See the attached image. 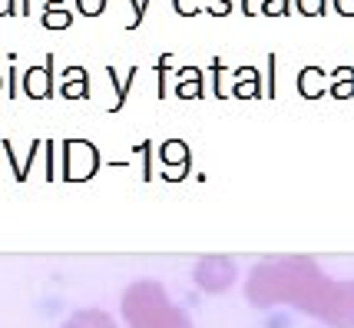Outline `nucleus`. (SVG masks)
Masks as SVG:
<instances>
[{
	"instance_id": "obj_1",
	"label": "nucleus",
	"mask_w": 354,
	"mask_h": 328,
	"mask_svg": "<svg viewBox=\"0 0 354 328\" xmlns=\"http://www.w3.org/2000/svg\"><path fill=\"white\" fill-rule=\"evenodd\" d=\"M255 279H268V285L252 282L248 285V295L268 289L272 298H288L295 305L308 309L311 315L324 318V305L318 302V295L335 309L338 328H354V282L335 285V282L322 279V272L315 268V262L308 259H292V262H265L255 268ZM268 298V302H272Z\"/></svg>"
},
{
	"instance_id": "obj_2",
	"label": "nucleus",
	"mask_w": 354,
	"mask_h": 328,
	"mask_svg": "<svg viewBox=\"0 0 354 328\" xmlns=\"http://www.w3.org/2000/svg\"><path fill=\"white\" fill-rule=\"evenodd\" d=\"M100 170V153L86 140H63V179L66 183H86Z\"/></svg>"
},
{
	"instance_id": "obj_3",
	"label": "nucleus",
	"mask_w": 354,
	"mask_h": 328,
	"mask_svg": "<svg viewBox=\"0 0 354 328\" xmlns=\"http://www.w3.org/2000/svg\"><path fill=\"white\" fill-rule=\"evenodd\" d=\"M196 282H199L205 292H225L232 282H235V262L209 255V259H202L199 266H196Z\"/></svg>"
},
{
	"instance_id": "obj_4",
	"label": "nucleus",
	"mask_w": 354,
	"mask_h": 328,
	"mask_svg": "<svg viewBox=\"0 0 354 328\" xmlns=\"http://www.w3.org/2000/svg\"><path fill=\"white\" fill-rule=\"evenodd\" d=\"M57 86H53V53L44 57V66H30L24 73V96L27 100H53Z\"/></svg>"
},
{
	"instance_id": "obj_5",
	"label": "nucleus",
	"mask_w": 354,
	"mask_h": 328,
	"mask_svg": "<svg viewBox=\"0 0 354 328\" xmlns=\"http://www.w3.org/2000/svg\"><path fill=\"white\" fill-rule=\"evenodd\" d=\"M60 96L63 100H86L90 96V73L83 66H66L60 80Z\"/></svg>"
},
{
	"instance_id": "obj_6",
	"label": "nucleus",
	"mask_w": 354,
	"mask_h": 328,
	"mask_svg": "<svg viewBox=\"0 0 354 328\" xmlns=\"http://www.w3.org/2000/svg\"><path fill=\"white\" fill-rule=\"evenodd\" d=\"M235 77V86H232V96L235 100H259L262 96V77L255 66H242L232 73Z\"/></svg>"
},
{
	"instance_id": "obj_7",
	"label": "nucleus",
	"mask_w": 354,
	"mask_h": 328,
	"mask_svg": "<svg viewBox=\"0 0 354 328\" xmlns=\"http://www.w3.org/2000/svg\"><path fill=\"white\" fill-rule=\"evenodd\" d=\"M328 86H331V80L324 77L322 66H305L298 73V93L305 96V100H322Z\"/></svg>"
},
{
	"instance_id": "obj_8",
	"label": "nucleus",
	"mask_w": 354,
	"mask_h": 328,
	"mask_svg": "<svg viewBox=\"0 0 354 328\" xmlns=\"http://www.w3.org/2000/svg\"><path fill=\"white\" fill-rule=\"evenodd\" d=\"M159 163H162V166H179V172L189 176V163H192V156H189V143L166 140L159 146Z\"/></svg>"
},
{
	"instance_id": "obj_9",
	"label": "nucleus",
	"mask_w": 354,
	"mask_h": 328,
	"mask_svg": "<svg viewBox=\"0 0 354 328\" xmlns=\"http://www.w3.org/2000/svg\"><path fill=\"white\" fill-rule=\"evenodd\" d=\"M328 93L335 100H354V66H338L331 70V86Z\"/></svg>"
},
{
	"instance_id": "obj_10",
	"label": "nucleus",
	"mask_w": 354,
	"mask_h": 328,
	"mask_svg": "<svg viewBox=\"0 0 354 328\" xmlns=\"http://www.w3.org/2000/svg\"><path fill=\"white\" fill-rule=\"evenodd\" d=\"M179 100H202V70L185 66L179 70V86H176Z\"/></svg>"
},
{
	"instance_id": "obj_11",
	"label": "nucleus",
	"mask_w": 354,
	"mask_h": 328,
	"mask_svg": "<svg viewBox=\"0 0 354 328\" xmlns=\"http://www.w3.org/2000/svg\"><path fill=\"white\" fill-rule=\"evenodd\" d=\"M66 328H113V322H109L103 312H77L70 322H66Z\"/></svg>"
},
{
	"instance_id": "obj_12",
	"label": "nucleus",
	"mask_w": 354,
	"mask_h": 328,
	"mask_svg": "<svg viewBox=\"0 0 354 328\" xmlns=\"http://www.w3.org/2000/svg\"><path fill=\"white\" fill-rule=\"evenodd\" d=\"M40 24H44L46 30H66V27H70V24H73V17H70V10H53V7H46L44 10V20H40Z\"/></svg>"
},
{
	"instance_id": "obj_13",
	"label": "nucleus",
	"mask_w": 354,
	"mask_h": 328,
	"mask_svg": "<svg viewBox=\"0 0 354 328\" xmlns=\"http://www.w3.org/2000/svg\"><path fill=\"white\" fill-rule=\"evenodd\" d=\"M295 10L301 17H324L328 0H295Z\"/></svg>"
},
{
	"instance_id": "obj_14",
	"label": "nucleus",
	"mask_w": 354,
	"mask_h": 328,
	"mask_svg": "<svg viewBox=\"0 0 354 328\" xmlns=\"http://www.w3.org/2000/svg\"><path fill=\"white\" fill-rule=\"evenodd\" d=\"M259 14H265V17H288L292 14V3H288V0H262Z\"/></svg>"
},
{
	"instance_id": "obj_15",
	"label": "nucleus",
	"mask_w": 354,
	"mask_h": 328,
	"mask_svg": "<svg viewBox=\"0 0 354 328\" xmlns=\"http://www.w3.org/2000/svg\"><path fill=\"white\" fill-rule=\"evenodd\" d=\"M77 10L83 17H100L106 10V0H77Z\"/></svg>"
},
{
	"instance_id": "obj_16",
	"label": "nucleus",
	"mask_w": 354,
	"mask_h": 328,
	"mask_svg": "<svg viewBox=\"0 0 354 328\" xmlns=\"http://www.w3.org/2000/svg\"><path fill=\"white\" fill-rule=\"evenodd\" d=\"M172 7L179 17H196L202 10V0H172Z\"/></svg>"
},
{
	"instance_id": "obj_17",
	"label": "nucleus",
	"mask_w": 354,
	"mask_h": 328,
	"mask_svg": "<svg viewBox=\"0 0 354 328\" xmlns=\"http://www.w3.org/2000/svg\"><path fill=\"white\" fill-rule=\"evenodd\" d=\"M129 3H133V20H129V30H136L139 24H142V17H146V3H149V0H142V3H139V0H129Z\"/></svg>"
},
{
	"instance_id": "obj_18",
	"label": "nucleus",
	"mask_w": 354,
	"mask_h": 328,
	"mask_svg": "<svg viewBox=\"0 0 354 328\" xmlns=\"http://www.w3.org/2000/svg\"><path fill=\"white\" fill-rule=\"evenodd\" d=\"M209 14L212 17H229L232 14V0H212V3H209Z\"/></svg>"
},
{
	"instance_id": "obj_19",
	"label": "nucleus",
	"mask_w": 354,
	"mask_h": 328,
	"mask_svg": "<svg viewBox=\"0 0 354 328\" xmlns=\"http://www.w3.org/2000/svg\"><path fill=\"white\" fill-rule=\"evenodd\" d=\"M338 17H354V0H331Z\"/></svg>"
},
{
	"instance_id": "obj_20",
	"label": "nucleus",
	"mask_w": 354,
	"mask_h": 328,
	"mask_svg": "<svg viewBox=\"0 0 354 328\" xmlns=\"http://www.w3.org/2000/svg\"><path fill=\"white\" fill-rule=\"evenodd\" d=\"M14 14H17L14 0H0V17H14Z\"/></svg>"
},
{
	"instance_id": "obj_21",
	"label": "nucleus",
	"mask_w": 354,
	"mask_h": 328,
	"mask_svg": "<svg viewBox=\"0 0 354 328\" xmlns=\"http://www.w3.org/2000/svg\"><path fill=\"white\" fill-rule=\"evenodd\" d=\"M53 3H63V0H46V7H53Z\"/></svg>"
},
{
	"instance_id": "obj_22",
	"label": "nucleus",
	"mask_w": 354,
	"mask_h": 328,
	"mask_svg": "<svg viewBox=\"0 0 354 328\" xmlns=\"http://www.w3.org/2000/svg\"><path fill=\"white\" fill-rule=\"evenodd\" d=\"M0 86H3V80H0Z\"/></svg>"
}]
</instances>
